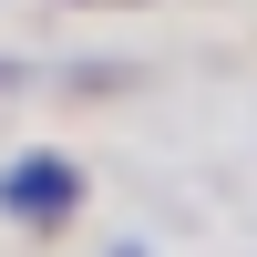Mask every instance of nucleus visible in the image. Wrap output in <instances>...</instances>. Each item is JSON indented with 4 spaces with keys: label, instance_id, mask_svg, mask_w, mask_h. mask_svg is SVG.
<instances>
[{
    "label": "nucleus",
    "instance_id": "1",
    "mask_svg": "<svg viewBox=\"0 0 257 257\" xmlns=\"http://www.w3.org/2000/svg\"><path fill=\"white\" fill-rule=\"evenodd\" d=\"M82 206V165L72 155H11L0 165V216L41 226V216H72Z\"/></svg>",
    "mask_w": 257,
    "mask_h": 257
}]
</instances>
